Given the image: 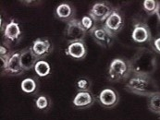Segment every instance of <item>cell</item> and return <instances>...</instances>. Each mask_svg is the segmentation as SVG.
Returning a JSON list of instances; mask_svg holds the SVG:
<instances>
[{
  "mask_svg": "<svg viewBox=\"0 0 160 120\" xmlns=\"http://www.w3.org/2000/svg\"><path fill=\"white\" fill-rule=\"evenodd\" d=\"M132 74L151 76L157 70V56L154 51L146 47H140L129 61Z\"/></svg>",
  "mask_w": 160,
  "mask_h": 120,
  "instance_id": "1",
  "label": "cell"
},
{
  "mask_svg": "<svg viewBox=\"0 0 160 120\" xmlns=\"http://www.w3.org/2000/svg\"><path fill=\"white\" fill-rule=\"evenodd\" d=\"M125 89L132 94L146 97L160 92L157 82L151 76L134 74H132V76L127 79L125 83Z\"/></svg>",
  "mask_w": 160,
  "mask_h": 120,
  "instance_id": "2",
  "label": "cell"
},
{
  "mask_svg": "<svg viewBox=\"0 0 160 120\" xmlns=\"http://www.w3.org/2000/svg\"><path fill=\"white\" fill-rule=\"evenodd\" d=\"M132 75L129 61L122 58H115L108 68V79L111 81H120L128 79Z\"/></svg>",
  "mask_w": 160,
  "mask_h": 120,
  "instance_id": "3",
  "label": "cell"
},
{
  "mask_svg": "<svg viewBox=\"0 0 160 120\" xmlns=\"http://www.w3.org/2000/svg\"><path fill=\"white\" fill-rule=\"evenodd\" d=\"M86 32L87 31L82 27L80 20L74 18L68 22L66 27V38L69 43L84 42Z\"/></svg>",
  "mask_w": 160,
  "mask_h": 120,
  "instance_id": "4",
  "label": "cell"
},
{
  "mask_svg": "<svg viewBox=\"0 0 160 120\" xmlns=\"http://www.w3.org/2000/svg\"><path fill=\"white\" fill-rule=\"evenodd\" d=\"M115 7L108 2H96L89 11V16L95 22H105L108 16L112 13Z\"/></svg>",
  "mask_w": 160,
  "mask_h": 120,
  "instance_id": "5",
  "label": "cell"
},
{
  "mask_svg": "<svg viewBox=\"0 0 160 120\" xmlns=\"http://www.w3.org/2000/svg\"><path fill=\"white\" fill-rule=\"evenodd\" d=\"M103 26L113 37L119 33L124 27V17L120 10L115 8L108 18L105 21Z\"/></svg>",
  "mask_w": 160,
  "mask_h": 120,
  "instance_id": "6",
  "label": "cell"
},
{
  "mask_svg": "<svg viewBox=\"0 0 160 120\" xmlns=\"http://www.w3.org/2000/svg\"><path fill=\"white\" fill-rule=\"evenodd\" d=\"M132 39L137 44H145L151 42L153 39L149 26L142 22H135L132 32Z\"/></svg>",
  "mask_w": 160,
  "mask_h": 120,
  "instance_id": "7",
  "label": "cell"
},
{
  "mask_svg": "<svg viewBox=\"0 0 160 120\" xmlns=\"http://www.w3.org/2000/svg\"><path fill=\"white\" fill-rule=\"evenodd\" d=\"M5 43L7 46L14 45L21 40L22 36V30L20 24L16 22L14 20H11L8 23L5 25V29L3 31Z\"/></svg>",
  "mask_w": 160,
  "mask_h": 120,
  "instance_id": "8",
  "label": "cell"
},
{
  "mask_svg": "<svg viewBox=\"0 0 160 120\" xmlns=\"http://www.w3.org/2000/svg\"><path fill=\"white\" fill-rule=\"evenodd\" d=\"M96 44L104 48L109 47L113 44V36L104 28L103 25H95L90 31Z\"/></svg>",
  "mask_w": 160,
  "mask_h": 120,
  "instance_id": "9",
  "label": "cell"
},
{
  "mask_svg": "<svg viewBox=\"0 0 160 120\" xmlns=\"http://www.w3.org/2000/svg\"><path fill=\"white\" fill-rule=\"evenodd\" d=\"M32 48L35 55L39 58V60H42L43 58L48 56L53 50L51 42L46 38L35 39L32 43Z\"/></svg>",
  "mask_w": 160,
  "mask_h": 120,
  "instance_id": "10",
  "label": "cell"
},
{
  "mask_svg": "<svg viewBox=\"0 0 160 120\" xmlns=\"http://www.w3.org/2000/svg\"><path fill=\"white\" fill-rule=\"evenodd\" d=\"M23 72L24 70L21 63V54L20 52H13L8 59L7 68L3 74L9 76H20Z\"/></svg>",
  "mask_w": 160,
  "mask_h": 120,
  "instance_id": "11",
  "label": "cell"
},
{
  "mask_svg": "<svg viewBox=\"0 0 160 120\" xmlns=\"http://www.w3.org/2000/svg\"><path fill=\"white\" fill-rule=\"evenodd\" d=\"M98 100L104 107L113 108L118 104L119 101V96L114 89L107 88L101 91V93L98 95Z\"/></svg>",
  "mask_w": 160,
  "mask_h": 120,
  "instance_id": "12",
  "label": "cell"
},
{
  "mask_svg": "<svg viewBox=\"0 0 160 120\" xmlns=\"http://www.w3.org/2000/svg\"><path fill=\"white\" fill-rule=\"evenodd\" d=\"M20 54H21V63L24 71H28L34 69L36 63L39 61V58L35 55L32 46L20 51Z\"/></svg>",
  "mask_w": 160,
  "mask_h": 120,
  "instance_id": "13",
  "label": "cell"
},
{
  "mask_svg": "<svg viewBox=\"0 0 160 120\" xmlns=\"http://www.w3.org/2000/svg\"><path fill=\"white\" fill-rule=\"evenodd\" d=\"M65 54L74 59H83L87 55V48L84 42L69 43L65 50Z\"/></svg>",
  "mask_w": 160,
  "mask_h": 120,
  "instance_id": "14",
  "label": "cell"
},
{
  "mask_svg": "<svg viewBox=\"0 0 160 120\" xmlns=\"http://www.w3.org/2000/svg\"><path fill=\"white\" fill-rule=\"evenodd\" d=\"M95 102V98L90 92H78L72 100V104L76 108L83 109L90 107Z\"/></svg>",
  "mask_w": 160,
  "mask_h": 120,
  "instance_id": "15",
  "label": "cell"
},
{
  "mask_svg": "<svg viewBox=\"0 0 160 120\" xmlns=\"http://www.w3.org/2000/svg\"><path fill=\"white\" fill-rule=\"evenodd\" d=\"M75 11L68 3H62L58 5L56 8V16L58 19L63 21V22H69L70 20L74 19Z\"/></svg>",
  "mask_w": 160,
  "mask_h": 120,
  "instance_id": "16",
  "label": "cell"
},
{
  "mask_svg": "<svg viewBox=\"0 0 160 120\" xmlns=\"http://www.w3.org/2000/svg\"><path fill=\"white\" fill-rule=\"evenodd\" d=\"M21 89L25 94H33L37 90V81L33 78H26L21 83Z\"/></svg>",
  "mask_w": 160,
  "mask_h": 120,
  "instance_id": "17",
  "label": "cell"
},
{
  "mask_svg": "<svg viewBox=\"0 0 160 120\" xmlns=\"http://www.w3.org/2000/svg\"><path fill=\"white\" fill-rule=\"evenodd\" d=\"M33 70H34L37 76H39L41 78H45L46 76H49V74L51 73V66L49 65L48 62L44 61L42 59L36 63Z\"/></svg>",
  "mask_w": 160,
  "mask_h": 120,
  "instance_id": "18",
  "label": "cell"
},
{
  "mask_svg": "<svg viewBox=\"0 0 160 120\" xmlns=\"http://www.w3.org/2000/svg\"><path fill=\"white\" fill-rule=\"evenodd\" d=\"M148 108L151 112L160 115V92L148 97Z\"/></svg>",
  "mask_w": 160,
  "mask_h": 120,
  "instance_id": "19",
  "label": "cell"
},
{
  "mask_svg": "<svg viewBox=\"0 0 160 120\" xmlns=\"http://www.w3.org/2000/svg\"><path fill=\"white\" fill-rule=\"evenodd\" d=\"M160 2L157 0H144L142 3L143 9L148 15H155L158 8Z\"/></svg>",
  "mask_w": 160,
  "mask_h": 120,
  "instance_id": "20",
  "label": "cell"
},
{
  "mask_svg": "<svg viewBox=\"0 0 160 120\" xmlns=\"http://www.w3.org/2000/svg\"><path fill=\"white\" fill-rule=\"evenodd\" d=\"M76 87L79 92H90L91 81L86 78H81L77 80Z\"/></svg>",
  "mask_w": 160,
  "mask_h": 120,
  "instance_id": "21",
  "label": "cell"
},
{
  "mask_svg": "<svg viewBox=\"0 0 160 120\" xmlns=\"http://www.w3.org/2000/svg\"><path fill=\"white\" fill-rule=\"evenodd\" d=\"M80 21H81V23L82 25V27L84 28V30L86 31H89V32L93 29V27L96 25L95 22L92 19L89 15L88 16H83Z\"/></svg>",
  "mask_w": 160,
  "mask_h": 120,
  "instance_id": "22",
  "label": "cell"
},
{
  "mask_svg": "<svg viewBox=\"0 0 160 120\" xmlns=\"http://www.w3.org/2000/svg\"><path fill=\"white\" fill-rule=\"evenodd\" d=\"M35 105L40 110H46L50 105V101L46 96L41 95L35 100Z\"/></svg>",
  "mask_w": 160,
  "mask_h": 120,
  "instance_id": "23",
  "label": "cell"
},
{
  "mask_svg": "<svg viewBox=\"0 0 160 120\" xmlns=\"http://www.w3.org/2000/svg\"><path fill=\"white\" fill-rule=\"evenodd\" d=\"M152 47L154 52L160 54V36L152 40Z\"/></svg>",
  "mask_w": 160,
  "mask_h": 120,
  "instance_id": "24",
  "label": "cell"
},
{
  "mask_svg": "<svg viewBox=\"0 0 160 120\" xmlns=\"http://www.w3.org/2000/svg\"><path fill=\"white\" fill-rule=\"evenodd\" d=\"M156 15H157V17H158V22H160V4H159V6H158V10H157V13H156Z\"/></svg>",
  "mask_w": 160,
  "mask_h": 120,
  "instance_id": "25",
  "label": "cell"
}]
</instances>
